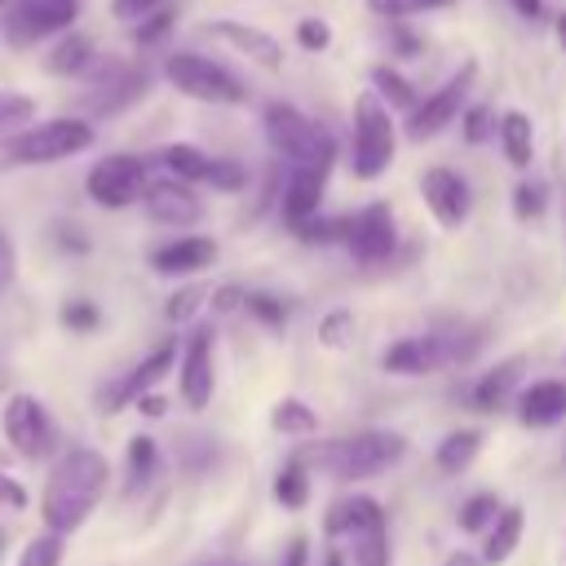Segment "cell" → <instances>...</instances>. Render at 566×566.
<instances>
[{
  "instance_id": "obj_1",
  "label": "cell",
  "mask_w": 566,
  "mask_h": 566,
  "mask_svg": "<svg viewBox=\"0 0 566 566\" xmlns=\"http://www.w3.org/2000/svg\"><path fill=\"white\" fill-rule=\"evenodd\" d=\"M106 482H111V464L102 451H93V447L66 451L44 482V500H40L44 526L57 535L80 531L88 522V513L97 509V500L106 495Z\"/></svg>"
},
{
  "instance_id": "obj_2",
  "label": "cell",
  "mask_w": 566,
  "mask_h": 566,
  "mask_svg": "<svg viewBox=\"0 0 566 566\" xmlns=\"http://www.w3.org/2000/svg\"><path fill=\"white\" fill-rule=\"evenodd\" d=\"M407 455V438L394 429H363L349 438H327V442H310L301 447L292 460L305 469H323L336 482H363L376 478L385 469H394Z\"/></svg>"
},
{
  "instance_id": "obj_3",
  "label": "cell",
  "mask_w": 566,
  "mask_h": 566,
  "mask_svg": "<svg viewBox=\"0 0 566 566\" xmlns=\"http://www.w3.org/2000/svg\"><path fill=\"white\" fill-rule=\"evenodd\" d=\"M93 124L80 115H57L44 124H27L9 137H0V172L13 168H40V164H62L80 150L93 146Z\"/></svg>"
},
{
  "instance_id": "obj_4",
  "label": "cell",
  "mask_w": 566,
  "mask_h": 566,
  "mask_svg": "<svg viewBox=\"0 0 566 566\" xmlns=\"http://www.w3.org/2000/svg\"><path fill=\"white\" fill-rule=\"evenodd\" d=\"M261 128H265L270 150L287 168L332 172V164H336V137L318 119H310L305 111H296L292 102H270L265 115H261Z\"/></svg>"
},
{
  "instance_id": "obj_5",
  "label": "cell",
  "mask_w": 566,
  "mask_h": 566,
  "mask_svg": "<svg viewBox=\"0 0 566 566\" xmlns=\"http://www.w3.org/2000/svg\"><path fill=\"white\" fill-rule=\"evenodd\" d=\"M349 124H354L349 168H354L358 181H376L380 172H389V164L398 155V119L371 88H363L354 97V119Z\"/></svg>"
},
{
  "instance_id": "obj_6",
  "label": "cell",
  "mask_w": 566,
  "mask_h": 566,
  "mask_svg": "<svg viewBox=\"0 0 566 566\" xmlns=\"http://www.w3.org/2000/svg\"><path fill=\"white\" fill-rule=\"evenodd\" d=\"M164 80L190 102H208V106H243L248 102V88L239 84V75H230L221 62L190 53V49H177L164 57Z\"/></svg>"
},
{
  "instance_id": "obj_7",
  "label": "cell",
  "mask_w": 566,
  "mask_h": 566,
  "mask_svg": "<svg viewBox=\"0 0 566 566\" xmlns=\"http://www.w3.org/2000/svg\"><path fill=\"white\" fill-rule=\"evenodd\" d=\"M473 80H478V62H464L429 97H420V106L407 115V137L411 142H424V137H438L442 128L460 124V115L469 106V93H473Z\"/></svg>"
},
{
  "instance_id": "obj_8",
  "label": "cell",
  "mask_w": 566,
  "mask_h": 566,
  "mask_svg": "<svg viewBox=\"0 0 566 566\" xmlns=\"http://www.w3.org/2000/svg\"><path fill=\"white\" fill-rule=\"evenodd\" d=\"M146 186H150L146 159L124 155V150L97 159V164L88 168V177H84V190H88V199H93L97 208H133V203H142Z\"/></svg>"
},
{
  "instance_id": "obj_9",
  "label": "cell",
  "mask_w": 566,
  "mask_h": 566,
  "mask_svg": "<svg viewBox=\"0 0 566 566\" xmlns=\"http://www.w3.org/2000/svg\"><path fill=\"white\" fill-rule=\"evenodd\" d=\"M469 349L460 345V336L447 332H420V336H402L380 354V367L389 376H429L447 363H460Z\"/></svg>"
},
{
  "instance_id": "obj_10",
  "label": "cell",
  "mask_w": 566,
  "mask_h": 566,
  "mask_svg": "<svg viewBox=\"0 0 566 566\" xmlns=\"http://www.w3.org/2000/svg\"><path fill=\"white\" fill-rule=\"evenodd\" d=\"M0 429H4L9 447L27 460H44L57 442V429H53V420L35 394H9L4 411H0Z\"/></svg>"
},
{
  "instance_id": "obj_11",
  "label": "cell",
  "mask_w": 566,
  "mask_h": 566,
  "mask_svg": "<svg viewBox=\"0 0 566 566\" xmlns=\"http://www.w3.org/2000/svg\"><path fill=\"white\" fill-rule=\"evenodd\" d=\"M75 18H80V0H13L4 18V40L13 49H27L49 35H66Z\"/></svg>"
},
{
  "instance_id": "obj_12",
  "label": "cell",
  "mask_w": 566,
  "mask_h": 566,
  "mask_svg": "<svg viewBox=\"0 0 566 566\" xmlns=\"http://www.w3.org/2000/svg\"><path fill=\"white\" fill-rule=\"evenodd\" d=\"M394 243H398V221H394V208L385 199L358 208L349 217V234H345V248L358 265H380L394 256Z\"/></svg>"
},
{
  "instance_id": "obj_13",
  "label": "cell",
  "mask_w": 566,
  "mask_h": 566,
  "mask_svg": "<svg viewBox=\"0 0 566 566\" xmlns=\"http://www.w3.org/2000/svg\"><path fill=\"white\" fill-rule=\"evenodd\" d=\"M177 389L190 411H203L217 394V363H212V327H195L181 345L177 363Z\"/></svg>"
},
{
  "instance_id": "obj_14",
  "label": "cell",
  "mask_w": 566,
  "mask_h": 566,
  "mask_svg": "<svg viewBox=\"0 0 566 566\" xmlns=\"http://www.w3.org/2000/svg\"><path fill=\"white\" fill-rule=\"evenodd\" d=\"M420 199H424V208L433 212V221L442 230H460L469 221V212H473L469 181L455 168H424L420 172Z\"/></svg>"
},
{
  "instance_id": "obj_15",
  "label": "cell",
  "mask_w": 566,
  "mask_h": 566,
  "mask_svg": "<svg viewBox=\"0 0 566 566\" xmlns=\"http://www.w3.org/2000/svg\"><path fill=\"white\" fill-rule=\"evenodd\" d=\"M142 208H146L150 221H159V226H177V230H186V226H195V221L203 217V199L195 195V186L172 181V177L150 181L146 195H142Z\"/></svg>"
},
{
  "instance_id": "obj_16",
  "label": "cell",
  "mask_w": 566,
  "mask_h": 566,
  "mask_svg": "<svg viewBox=\"0 0 566 566\" xmlns=\"http://www.w3.org/2000/svg\"><path fill=\"white\" fill-rule=\"evenodd\" d=\"M172 363H177V340H164V345H159V349H150V354L128 371V376H119V380L102 394V407H106V411H124L128 402H137L142 394H150V389L168 376V367H172Z\"/></svg>"
},
{
  "instance_id": "obj_17",
  "label": "cell",
  "mask_w": 566,
  "mask_h": 566,
  "mask_svg": "<svg viewBox=\"0 0 566 566\" xmlns=\"http://www.w3.org/2000/svg\"><path fill=\"white\" fill-rule=\"evenodd\" d=\"M146 84H150V71H146V66H124V62H115V66H106L102 80L88 88L84 106H88L93 115H115V111L133 106L137 97H146Z\"/></svg>"
},
{
  "instance_id": "obj_18",
  "label": "cell",
  "mask_w": 566,
  "mask_h": 566,
  "mask_svg": "<svg viewBox=\"0 0 566 566\" xmlns=\"http://www.w3.org/2000/svg\"><path fill=\"white\" fill-rule=\"evenodd\" d=\"M212 40H226L234 53H243L248 62H256L261 71H283V44L270 35V31H261V27H248V22H234V18H221V22H208L203 27Z\"/></svg>"
},
{
  "instance_id": "obj_19",
  "label": "cell",
  "mask_w": 566,
  "mask_h": 566,
  "mask_svg": "<svg viewBox=\"0 0 566 566\" xmlns=\"http://www.w3.org/2000/svg\"><path fill=\"white\" fill-rule=\"evenodd\" d=\"M217 261V243L208 234H181L164 248L150 252V270L164 274V279H190V274H203L208 265Z\"/></svg>"
},
{
  "instance_id": "obj_20",
  "label": "cell",
  "mask_w": 566,
  "mask_h": 566,
  "mask_svg": "<svg viewBox=\"0 0 566 566\" xmlns=\"http://www.w3.org/2000/svg\"><path fill=\"white\" fill-rule=\"evenodd\" d=\"M323 190H327V172H314V168H292L283 190H279V217L296 230L305 226L310 217H318L323 208Z\"/></svg>"
},
{
  "instance_id": "obj_21",
  "label": "cell",
  "mask_w": 566,
  "mask_h": 566,
  "mask_svg": "<svg viewBox=\"0 0 566 566\" xmlns=\"http://www.w3.org/2000/svg\"><path fill=\"white\" fill-rule=\"evenodd\" d=\"M517 420L526 429H548L566 420V380H531L517 389Z\"/></svg>"
},
{
  "instance_id": "obj_22",
  "label": "cell",
  "mask_w": 566,
  "mask_h": 566,
  "mask_svg": "<svg viewBox=\"0 0 566 566\" xmlns=\"http://www.w3.org/2000/svg\"><path fill=\"white\" fill-rule=\"evenodd\" d=\"M522 531H526V509H522V504H504L500 517L491 522V531L482 535V562H486V566H504V562L517 553Z\"/></svg>"
},
{
  "instance_id": "obj_23",
  "label": "cell",
  "mask_w": 566,
  "mask_h": 566,
  "mask_svg": "<svg viewBox=\"0 0 566 566\" xmlns=\"http://www.w3.org/2000/svg\"><path fill=\"white\" fill-rule=\"evenodd\" d=\"M495 142H500V150H504V159L513 168H531V159H535V124H531L526 111H504L500 124H495Z\"/></svg>"
},
{
  "instance_id": "obj_24",
  "label": "cell",
  "mask_w": 566,
  "mask_h": 566,
  "mask_svg": "<svg viewBox=\"0 0 566 566\" xmlns=\"http://www.w3.org/2000/svg\"><path fill=\"white\" fill-rule=\"evenodd\" d=\"M349 548H354V566H394L385 509H376V513H371V517L349 535Z\"/></svg>"
},
{
  "instance_id": "obj_25",
  "label": "cell",
  "mask_w": 566,
  "mask_h": 566,
  "mask_svg": "<svg viewBox=\"0 0 566 566\" xmlns=\"http://www.w3.org/2000/svg\"><path fill=\"white\" fill-rule=\"evenodd\" d=\"M212 159L208 150H199L195 142H172L159 150V164L168 168L172 181H186V186H208V172H212Z\"/></svg>"
},
{
  "instance_id": "obj_26",
  "label": "cell",
  "mask_w": 566,
  "mask_h": 566,
  "mask_svg": "<svg viewBox=\"0 0 566 566\" xmlns=\"http://www.w3.org/2000/svg\"><path fill=\"white\" fill-rule=\"evenodd\" d=\"M93 66V40L84 31H66L53 40L49 57H44V71L49 75H84Z\"/></svg>"
},
{
  "instance_id": "obj_27",
  "label": "cell",
  "mask_w": 566,
  "mask_h": 566,
  "mask_svg": "<svg viewBox=\"0 0 566 566\" xmlns=\"http://www.w3.org/2000/svg\"><path fill=\"white\" fill-rule=\"evenodd\" d=\"M367 80H371V93H376L394 115H398V111H402V115H411V111L420 106V93L411 88V80H402L389 62H376V66L367 71Z\"/></svg>"
},
{
  "instance_id": "obj_28",
  "label": "cell",
  "mask_w": 566,
  "mask_h": 566,
  "mask_svg": "<svg viewBox=\"0 0 566 566\" xmlns=\"http://www.w3.org/2000/svg\"><path fill=\"white\" fill-rule=\"evenodd\" d=\"M517 380H522V358H504V363H495V367L473 385V402H478V411H495L500 402H509V394L517 389Z\"/></svg>"
},
{
  "instance_id": "obj_29",
  "label": "cell",
  "mask_w": 566,
  "mask_h": 566,
  "mask_svg": "<svg viewBox=\"0 0 566 566\" xmlns=\"http://www.w3.org/2000/svg\"><path fill=\"white\" fill-rule=\"evenodd\" d=\"M270 429L283 433V438H314L318 433V411L305 398L287 394V398H279L270 407Z\"/></svg>"
},
{
  "instance_id": "obj_30",
  "label": "cell",
  "mask_w": 566,
  "mask_h": 566,
  "mask_svg": "<svg viewBox=\"0 0 566 566\" xmlns=\"http://www.w3.org/2000/svg\"><path fill=\"white\" fill-rule=\"evenodd\" d=\"M478 451H482V429H451V433L438 442L433 464H438L442 473H464V469L478 460Z\"/></svg>"
},
{
  "instance_id": "obj_31",
  "label": "cell",
  "mask_w": 566,
  "mask_h": 566,
  "mask_svg": "<svg viewBox=\"0 0 566 566\" xmlns=\"http://www.w3.org/2000/svg\"><path fill=\"white\" fill-rule=\"evenodd\" d=\"M376 509H380V500H371V495H345V500H336V504L327 509L323 531H327L332 539H349Z\"/></svg>"
},
{
  "instance_id": "obj_32",
  "label": "cell",
  "mask_w": 566,
  "mask_h": 566,
  "mask_svg": "<svg viewBox=\"0 0 566 566\" xmlns=\"http://www.w3.org/2000/svg\"><path fill=\"white\" fill-rule=\"evenodd\" d=\"M500 509H504V500H500L495 491H478V495H469V500L460 504L455 522H460V531H469V535H486L491 522L500 517Z\"/></svg>"
},
{
  "instance_id": "obj_33",
  "label": "cell",
  "mask_w": 566,
  "mask_h": 566,
  "mask_svg": "<svg viewBox=\"0 0 566 566\" xmlns=\"http://www.w3.org/2000/svg\"><path fill=\"white\" fill-rule=\"evenodd\" d=\"M274 504L283 509H305L310 504V469L287 460L279 473H274Z\"/></svg>"
},
{
  "instance_id": "obj_34",
  "label": "cell",
  "mask_w": 566,
  "mask_h": 566,
  "mask_svg": "<svg viewBox=\"0 0 566 566\" xmlns=\"http://www.w3.org/2000/svg\"><path fill=\"white\" fill-rule=\"evenodd\" d=\"M155 469H159V447H155V438L137 433L128 442V491H142L155 478Z\"/></svg>"
},
{
  "instance_id": "obj_35",
  "label": "cell",
  "mask_w": 566,
  "mask_h": 566,
  "mask_svg": "<svg viewBox=\"0 0 566 566\" xmlns=\"http://www.w3.org/2000/svg\"><path fill=\"white\" fill-rule=\"evenodd\" d=\"M212 292L203 287V283H186V287H177L172 296H168V305H164V318L168 323H190L199 310H203V301H208Z\"/></svg>"
},
{
  "instance_id": "obj_36",
  "label": "cell",
  "mask_w": 566,
  "mask_h": 566,
  "mask_svg": "<svg viewBox=\"0 0 566 566\" xmlns=\"http://www.w3.org/2000/svg\"><path fill=\"white\" fill-rule=\"evenodd\" d=\"M62 557H66L62 535H57V531H44V535H35V539L22 548L18 566H62Z\"/></svg>"
},
{
  "instance_id": "obj_37",
  "label": "cell",
  "mask_w": 566,
  "mask_h": 566,
  "mask_svg": "<svg viewBox=\"0 0 566 566\" xmlns=\"http://www.w3.org/2000/svg\"><path fill=\"white\" fill-rule=\"evenodd\" d=\"M172 22H177V13L164 4L159 13H150V18L133 22V44H137V49H155V44H164V40H168V31H172Z\"/></svg>"
},
{
  "instance_id": "obj_38",
  "label": "cell",
  "mask_w": 566,
  "mask_h": 566,
  "mask_svg": "<svg viewBox=\"0 0 566 566\" xmlns=\"http://www.w3.org/2000/svg\"><path fill=\"white\" fill-rule=\"evenodd\" d=\"M495 124H500V115H491V106H464V115H460V137H464L469 146H482V142L495 137Z\"/></svg>"
},
{
  "instance_id": "obj_39",
  "label": "cell",
  "mask_w": 566,
  "mask_h": 566,
  "mask_svg": "<svg viewBox=\"0 0 566 566\" xmlns=\"http://www.w3.org/2000/svg\"><path fill=\"white\" fill-rule=\"evenodd\" d=\"M349 234V217H310L305 226H296V239L301 243H345Z\"/></svg>"
},
{
  "instance_id": "obj_40",
  "label": "cell",
  "mask_w": 566,
  "mask_h": 566,
  "mask_svg": "<svg viewBox=\"0 0 566 566\" xmlns=\"http://www.w3.org/2000/svg\"><path fill=\"white\" fill-rule=\"evenodd\" d=\"M31 115H35V102H31L27 93H0V137L27 128Z\"/></svg>"
},
{
  "instance_id": "obj_41",
  "label": "cell",
  "mask_w": 566,
  "mask_h": 566,
  "mask_svg": "<svg viewBox=\"0 0 566 566\" xmlns=\"http://www.w3.org/2000/svg\"><path fill=\"white\" fill-rule=\"evenodd\" d=\"M208 186L217 195H239L248 186V168L234 164V159H212V172H208Z\"/></svg>"
},
{
  "instance_id": "obj_42",
  "label": "cell",
  "mask_w": 566,
  "mask_h": 566,
  "mask_svg": "<svg viewBox=\"0 0 566 566\" xmlns=\"http://www.w3.org/2000/svg\"><path fill=\"white\" fill-rule=\"evenodd\" d=\"M349 336H354V314H349V310H332V314L318 323V340H323L327 349H345Z\"/></svg>"
},
{
  "instance_id": "obj_43",
  "label": "cell",
  "mask_w": 566,
  "mask_h": 566,
  "mask_svg": "<svg viewBox=\"0 0 566 566\" xmlns=\"http://www.w3.org/2000/svg\"><path fill=\"white\" fill-rule=\"evenodd\" d=\"M256 323H265V327H283L287 323V310H283V301L279 296H270V292H248V305H243Z\"/></svg>"
},
{
  "instance_id": "obj_44",
  "label": "cell",
  "mask_w": 566,
  "mask_h": 566,
  "mask_svg": "<svg viewBox=\"0 0 566 566\" xmlns=\"http://www.w3.org/2000/svg\"><path fill=\"white\" fill-rule=\"evenodd\" d=\"M544 212V186L539 181H517L513 186V217L517 221H531Z\"/></svg>"
},
{
  "instance_id": "obj_45",
  "label": "cell",
  "mask_w": 566,
  "mask_h": 566,
  "mask_svg": "<svg viewBox=\"0 0 566 566\" xmlns=\"http://www.w3.org/2000/svg\"><path fill=\"white\" fill-rule=\"evenodd\" d=\"M447 4H451V0H371L376 18H385V22H398V18L420 13V9H447Z\"/></svg>"
},
{
  "instance_id": "obj_46",
  "label": "cell",
  "mask_w": 566,
  "mask_h": 566,
  "mask_svg": "<svg viewBox=\"0 0 566 566\" xmlns=\"http://www.w3.org/2000/svg\"><path fill=\"white\" fill-rule=\"evenodd\" d=\"M296 44L310 49V53H323V49L332 44V27H327L323 18H301V22H296Z\"/></svg>"
},
{
  "instance_id": "obj_47",
  "label": "cell",
  "mask_w": 566,
  "mask_h": 566,
  "mask_svg": "<svg viewBox=\"0 0 566 566\" xmlns=\"http://www.w3.org/2000/svg\"><path fill=\"white\" fill-rule=\"evenodd\" d=\"M97 323H102V314H97L93 301H66V305H62V327H71V332H93Z\"/></svg>"
},
{
  "instance_id": "obj_48",
  "label": "cell",
  "mask_w": 566,
  "mask_h": 566,
  "mask_svg": "<svg viewBox=\"0 0 566 566\" xmlns=\"http://www.w3.org/2000/svg\"><path fill=\"white\" fill-rule=\"evenodd\" d=\"M168 0H111V13L119 18V22H142V18H150V13H159Z\"/></svg>"
},
{
  "instance_id": "obj_49",
  "label": "cell",
  "mask_w": 566,
  "mask_h": 566,
  "mask_svg": "<svg viewBox=\"0 0 566 566\" xmlns=\"http://www.w3.org/2000/svg\"><path fill=\"white\" fill-rule=\"evenodd\" d=\"M385 44H389V57H416L420 53V40L411 31H402V22H389Z\"/></svg>"
},
{
  "instance_id": "obj_50",
  "label": "cell",
  "mask_w": 566,
  "mask_h": 566,
  "mask_svg": "<svg viewBox=\"0 0 566 566\" xmlns=\"http://www.w3.org/2000/svg\"><path fill=\"white\" fill-rule=\"evenodd\" d=\"M208 301H212V314H234V310H243V305H248V292H243V287H234V283H226V287H217Z\"/></svg>"
},
{
  "instance_id": "obj_51",
  "label": "cell",
  "mask_w": 566,
  "mask_h": 566,
  "mask_svg": "<svg viewBox=\"0 0 566 566\" xmlns=\"http://www.w3.org/2000/svg\"><path fill=\"white\" fill-rule=\"evenodd\" d=\"M0 509H27V486L0 469Z\"/></svg>"
},
{
  "instance_id": "obj_52",
  "label": "cell",
  "mask_w": 566,
  "mask_h": 566,
  "mask_svg": "<svg viewBox=\"0 0 566 566\" xmlns=\"http://www.w3.org/2000/svg\"><path fill=\"white\" fill-rule=\"evenodd\" d=\"M279 566H310V539L305 535H292L287 548H283V557H279Z\"/></svg>"
},
{
  "instance_id": "obj_53",
  "label": "cell",
  "mask_w": 566,
  "mask_h": 566,
  "mask_svg": "<svg viewBox=\"0 0 566 566\" xmlns=\"http://www.w3.org/2000/svg\"><path fill=\"white\" fill-rule=\"evenodd\" d=\"M137 411H142V416H150V420H159V416L168 411V402H164V394H155V389H150V394H142V398H137Z\"/></svg>"
},
{
  "instance_id": "obj_54",
  "label": "cell",
  "mask_w": 566,
  "mask_h": 566,
  "mask_svg": "<svg viewBox=\"0 0 566 566\" xmlns=\"http://www.w3.org/2000/svg\"><path fill=\"white\" fill-rule=\"evenodd\" d=\"M442 566H486V562H482V553H469V548H460V553H451Z\"/></svg>"
},
{
  "instance_id": "obj_55",
  "label": "cell",
  "mask_w": 566,
  "mask_h": 566,
  "mask_svg": "<svg viewBox=\"0 0 566 566\" xmlns=\"http://www.w3.org/2000/svg\"><path fill=\"white\" fill-rule=\"evenodd\" d=\"M9 274H13V248L0 239V287L9 283Z\"/></svg>"
},
{
  "instance_id": "obj_56",
  "label": "cell",
  "mask_w": 566,
  "mask_h": 566,
  "mask_svg": "<svg viewBox=\"0 0 566 566\" xmlns=\"http://www.w3.org/2000/svg\"><path fill=\"white\" fill-rule=\"evenodd\" d=\"M513 9H517L522 18H539V13H544V0H513Z\"/></svg>"
},
{
  "instance_id": "obj_57",
  "label": "cell",
  "mask_w": 566,
  "mask_h": 566,
  "mask_svg": "<svg viewBox=\"0 0 566 566\" xmlns=\"http://www.w3.org/2000/svg\"><path fill=\"white\" fill-rule=\"evenodd\" d=\"M553 40H557V44L566 49V9H562V13L553 18Z\"/></svg>"
},
{
  "instance_id": "obj_58",
  "label": "cell",
  "mask_w": 566,
  "mask_h": 566,
  "mask_svg": "<svg viewBox=\"0 0 566 566\" xmlns=\"http://www.w3.org/2000/svg\"><path fill=\"white\" fill-rule=\"evenodd\" d=\"M323 566H345V553H340V548H327V553H323Z\"/></svg>"
},
{
  "instance_id": "obj_59",
  "label": "cell",
  "mask_w": 566,
  "mask_h": 566,
  "mask_svg": "<svg viewBox=\"0 0 566 566\" xmlns=\"http://www.w3.org/2000/svg\"><path fill=\"white\" fill-rule=\"evenodd\" d=\"M4 389H9V371L0 367V394H4Z\"/></svg>"
},
{
  "instance_id": "obj_60",
  "label": "cell",
  "mask_w": 566,
  "mask_h": 566,
  "mask_svg": "<svg viewBox=\"0 0 566 566\" xmlns=\"http://www.w3.org/2000/svg\"><path fill=\"white\" fill-rule=\"evenodd\" d=\"M0 548H4V531H0Z\"/></svg>"
},
{
  "instance_id": "obj_61",
  "label": "cell",
  "mask_w": 566,
  "mask_h": 566,
  "mask_svg": "<svg viewBox=\"0 0 566 566\" xmlns=\"http://www.w3.org/2000/svg\"><path fill=\"white\" fill-rule=\"evenodd\" d=\"M0 4H9V0H0Z\"/></svg>"
},
{
  "instance_id": "obj_62",
  "label": "cell",
  "mask_w": 566,
  "mask_h": 566,
  "mask_svg": "<svg viewBox=\"0 0 566 566\" xmlns=\"http://www.w3.org/2000/svg\"><path fill=\"white\" fill-rule=\"evenodd\" d=\"M562 566H566V557H562Z\"/></svg>"
},
{
  "instance_id": "obj_63",
  "label": "cell",
  "mask_w": 566,
  "mask_h": 566,
  "mask_svg": "<svg viewBox=\"0 0 566 566\" xmlns=\"http://www.w3.org/2000/svg\"><path fill=\"white\" fill-rule=\"evenodd\" d=\"M562 358H566V354H562Z\"/></svg>"
}]
</instances>
